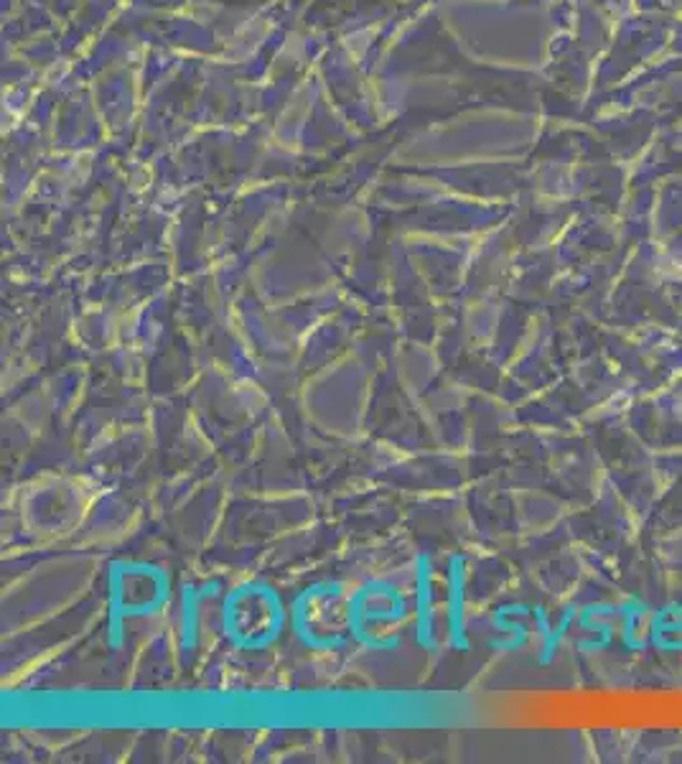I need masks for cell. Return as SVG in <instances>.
<instances>
[{"instance_id": "cell-3", "label": "cell", "mask_w": 682, "mask_h": 764, "mask_svg": "<svg viewBox=\"0 0 682 764\" xmlns=\"http://www.w3.org/2000/svg\"><path fill=\"white\" fill-rule=\"evenodd\" d=\"M416 640L423 650H436L433 566L428 553H420L416 561Z\"/></svg>"}, {"instance_id": "cell-5", "label": "cell", "mask_w": 682, "mask_h": 764, "mask_svg": "<svg viewBox=\"0 0 682 764\" xmlns=\"http://www.w3.org/2000/svg\"><path fill=\"white\" fill-rule=\"evenodd\" d=\"M199 594L193 586H183V622H181V652L189 655L197 648L199 637Z\"/></svg>"}, {"instance_id": "cell-1", "label": "cell", "mask_w": 682, "mask_h": 764, "mask_svg": "<svg viewBox=\"0 0 682 764\" xmlns=\"http://www.w3.org/2000/svg\"><path fill=\"white\" fill-rule=\"evenodd\" d=\"M281 594L267 584H242L222 604V632L242 652H263L285 627Z\"/></svg>"}, {"instance_id": "cell-4", "label": "cell", "mask_w": 682, "mask_h": 764, "mask_svg": "<svg viewBox=\"0 0 682 764\" xmlns=\"http://www.w3.org/2000/svg\"><path fill=\"white\" fill-rule=\"evenodd\" d=\"M449 645L451 650H466L464 637V592H461V558L449 561Z\"/></svg>"}, {"instance_id": "cell-2", "label": "cell", "mask_w": 682, "mask_h": 764, "mask_svg": "<svg viewBox=\"0 0 682 764\" xmlns=\"http://www.w3.org/2000/svg\"><path fill=\"white\" fill-rule=\"evenodd\" d=\"M408 604L402 594L387 582H369L352 594L347 604V627L357 642L373 650V632L369 627L375 625H398L406 619Z\"/></svg>"}]
</instances>
